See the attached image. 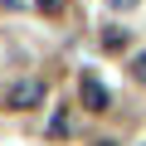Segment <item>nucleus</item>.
I'll list each match as a JSON object with an SVG mask.
<instances>
[{"label": "nucleus", "mask_w": 146, "mask_h": 146, "mask_svg": "<svg viewBox=\"0 0 146 146\" xmlns=\"http://www.w3.org/2000/svg\"><path fill=\"white\" fill-rule=\"evenodd\" d=\"M5 102H10L15 112H29V107H39V102H44V83H39V78H25V83H15V88H10V98H5Z\"/></svg>", "instance_id": "1"}, {"label": "nucleus", "mask_w": 146, "mask_h": 146, "mask_svg": "<svg viewBox=\"0 0 146 146\" xmlns=\"http://www.w3.org/2000/svg\"><path fill=\"white\" fill-rule=\"evenodd\" d=\"M78 98H83L88 112H107V88L93 78V73H83V78H78Z\"/></svg>", "instance_id": "2"}, {"label": "nucleus", "mask_w": 146, "mask_h": 146, "mask_svg": "<svg viewBox=\"0 0 146 146\" xmlns=\"http://www.w3.org/2000/svg\"><path fill=\"white\" fill-rule=\"evenodd\" d=\"M102 44H107V49H127V29H122V25H107V29H102Z\"/></svg>", "instance_id": "3"}, {"label": "nucleus", "mask_w": 146, "mask_h": 146, "mask_svg": "<svg viewBox=\"0 0 146 146\" xmlns=\"http://www.w3.org/2000/svg\"><path fill=\"white\" fill-rule=\"evenodd\" d=\"M63 131H68V112H58V117L49 122V136H63Z\"/></svg>", "instance_id": "4"}, {"label": "nucleus", "mask_w": 146, "mask_h": 146, "mask_svg": "<svg viewBox=\"0 0 146 146\" xmlns=\"http://www.w3.org/2000/svg\"><path fill=\"white\" fill-rule=\"evenodd\" d=\"M63 5H68V0H39V10H44V15H63Z\"/></svg>", "instance_id": "5"}, {"label": "nucleus", "mask_w": 146, "mask_h": 146, "mask_svg": "<svg viewBox=\"0 0 146 146\" xmlns=\"http://www.w3.org/2000/svg\"><path fill=\"white\" fill-rule=\"evenodd\" d=\"M131 73H136V78H141V83H146V49H141V54H136V58H131Z\"/></svg>", "instance_id": "6"}, {"label": "nucleus", "mask_w": 146, "mask_h": 146, "mask_svg": "<svg viewBox=\"0 0 146 146\" xmlns=\"http://www.w3.org/2000/svg\"><path fill=\"white\" fill-rule=\"evenodd\" d=\"M107 5H112V10H131L136 0H107Z\"/></svg>", "instance_id": "7"}, {"label": "nucleus", "mask_w": 146, "mask_h": 146, "mask_svg": "<svg viewBox=\"0 0 146 146\" xmlns=\"http://www.w3.org/2000/svg\"><path fill=\"white\" fill-rule=\"evenodd\" d=\"M93 146H117V141H93Z\"/></svg>", "instance_id": "8"}, {"label": "nucleus", "mask_w": 146, "mask_h": 146, "mask_svg": "<svg viewBox=\"0 0 146 146\" xmlns=\"http://www.w3.org/2000/svg\"><path fill=\"white\" fill-rule=\"evenodd\" d=\"M0 5H15V0H0Z\"/></svg>", "instance_id": "9"}]
</instances>
